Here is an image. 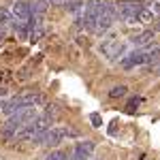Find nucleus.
<instances>
[{
	"instance_id": "obj_10",
	"label": "nucleus",
	"mask_w": 160,
	"mask_h": 160,
	"mask_svg": "<svg viewBox=\"0 0 160 160\" xmlns=\"http://www.w3.org/2000/svg\"><path fill=\"white\" fill-rule=\"evenodd\" d=\"M47 0H34L32 4H30V9H32V15H37V17H43L45 11H47Z\"/></svg>"
},
{
	"instance_id": "obj_7",
	"label": "nucleus",
	"mask_w": 160,
	"mask_h": 160,
	"mask_svg": "<svg viewBox=\"0 0 160 160\" xmlns=\"http://www.w3.org/2000/svg\"><path fill=\"white\" fill-rule=\"evenodd\" d=\"M94 141H79L77 145H75L73 154H71V160H90L92 158V154H94Z\"/></svg>"
},
{
	"instance_id": "obj_18",
	"label": "nucleus",
	"mask_w": 160,
	"mask_h": 160,
	"mask_svg": "<svg viewBox=\"0 0 160 160\" xmlns=\"http://www.w3.org/2000/svg\"><path fill=\"white\" fill-rule=\"evenodd\" d=\"M137 105H139V98H132L130 102H128V111H132V109L137 107Z\"/></svg>"
},
{
	"instance_id": "obj_14",
	"label": "nucleus",
	"mask_w": 160,
	"mask_h": 160,
	"mask_svg": "<svg viewBox=\"0 0 160 160\" xmlns=\"http://www.w3.org/2000/svg\"><path fill=\"white\" fill-rule=\"evenodd\" d=\"M149 11H152V15L160 17V0H154V2L149 4Z\"/></svg>"
},
{
	"instance_id": "obj_9",
	"label": "nucleus",
	"mask_w": 160,
	"mask_h": 160,
	"mask_svg": "<svg viewBox=\"0 0 160 160\" xmlns=\"http://www.w3.org/2000/svg\"><path fill=\"white\" fill-rule=\"evenodd\" d=\"M130 41H132V45H135L137 49H145V47H149L154 43V32L152 30H143V32L135 34Z\"/></svg>"
},
{
	"instance_id": "obj_2",
	"label": "nucleus",
	"mask_w": 160,
	"mask_h": 160,
	"mask_svg": "<svg viewBox=\"0 0 160 160\" xmlns=\"http://www.w3.org/2000/svg\"><path fill=\"white\" fill-rule=\"evenodd\" d=\"M118 19V9H115V2H102L100 7V13H98V19H96V26H94V32H107L113 22Z\"/></svg>"
},
{
	"instance_id": "obj_19",
	"label": "nucleus",
	"mask_w": 160,
	"mask_h": 160,
	"mask_svg": "<svg viewBox=\"0 0 160 160\" xmlns=\"http://www.w3.org/2000/svg\"><path fill=\"white\" fill-rule=\"evenodd\" d=\"M9 96V90L7 88H0V98H7Z\"/></svg>"
},
{
	"instance_id": "obj_8",
	"label": "nucleus",
	"mask_w": 160,
	"mask_h": 160,
	"mask_svg": "<svg viewBox=\"0 0 160 160\" xmlns=\"http://www.w3.org/2000/svg\"><path fill=\"white\" fill-rule=\"evenodd\" d=\"M100 51H102L107 58H111V60H118V58H122L124 47H122L120 41H115V38H107V41L100 45Z\"/></svg>"
},
{
	"instance_id": "obj_11",
	"label": "nucleus",
	"mask_w": 160,
	"mask_h": 160,
	"mask_svg": "<svg viewBox=\"0 0 160 160\" xmlns=\"http://www.w3.org/2000/svg\"><path fill=\"white\" fill-rule=\"evenodd\" d=\"M45 160H71V156L64 149H51L49 154L45 156Z\"/></svg>"
},
{
	"instance_id": "obj_1",
	"label": "nucleus",
	"mask_w": 160,
	"mask_h": 160,
	"mask_svg": "<svg viewBox=\"0 0 160 160\" xmlns=\"http://www.w3.org/2000/svg\"><path fill=\"white\" fill-rule=\"evenodd\" d=\"M115 9H118V19H122L126 24H135L139 13L145 7L139 0H120V2H115Z\"/></svg>"
},
{
	"instance_id": "obj_12",
	"label": "nucleus",
	"mask_w": 160,
	"mask_h": 160,
	"mask_svg": "<svg viewBox=\"0 0 160 160\" xmlns=\"http://www.w3.org/2000/svg\"><path fill=\"white\" fill-rule=\"evenodd\" d=\"M126 92H128V88H126V86H113L109 90V98H124Z\"/></svg>"
},
{
	"instance_id": "obj_17",
	"label": "nucleus",
	"mask_w": 160,
	"mask_h": 160,
	"mask_svg": "<svg viewBox=\"0 0 160 160\" xmlns=\"http://www.w3.org/2000/svg\"><path fill=\"white\" fill-rule=\"evenodd\" d=\"M4 38H7V26L0 24V41H4Z\"/></svg>"
},
{
	"instance_id": "obj_6",
	"label": "nucleus",
	"mask_w": 160,
	"mask_h": 160,
	"mask_svg": "<svg viewBox=\"0 0 160 160\" xmlns=\"http://www.w3.org/2000/svg\"><path fill=\"white\" fill-rule=\"evenodd\" d=\"M64 137H66V128L51 126L49 130L45 132V137H43V143H41V145H45V148H58L62 141H64Z\"/></svg>"
},
{
	"instance_id": "obj_16",
	"label": "nucleus",
	"mask_w": 160,
	"mask_h": 160,
	"mask_svg": "<svg viewBox=\"0 0 160 160\" xmlns=\"http://www.w3.org/2000/svg\"><path fill=\"white\" fill-rule=\"evenodd\" d=\"M90 120H92V124H94L96 128H98L100 124H102V122H100V115H98V113H92V115H90Z\"/></svg>"
},
{
	"instance_id": "obj_4",
	"label": "nucleus",
	"mask_w": 160,
	"mask_h": 160,
	"mask_svg": "<svg viewBox=\"0 0 160 160\" xmlns=\"http://www.w3.org/2000/svg\"><path fill=\"white\" fill-rule=\"evenodd\" d=\"M30 17H32V9H30V4H28V2L17 0V2L11 7V19H13V24H28V22H30Z\"/></svg>"
},
{
	"instance_id": "obj_5",
	"label": "nucleus",
	"mask_w": 160,
	"mask_h": 160,
	"mask_svg": "<svg viewBox=\"0 0 160 160\" xmlns=\"http://www.w3.org/2000/svg\"><path fill=\"white\" fill-rule=\"evenodd\" d=\"M143 64H149V53L145 49H137L122 60L124 68H135V66H143Z\"/></svg>"
},
{
	"instance_id": "obj_20",
	"label": "nucleus",
	"mask_w": 160,
	"mask_h": 160,
	"mask_svg": "<svg viewBox=\"0 0 160 160\" xmlns=\"http://www.w3.org/2000/svg\"><path fill=\"white\" fill-rule=\"evenodd\" d=\"M154 32H160V22H156V24H154Z\"/></svg>"
},
{
	"instance_id": "obj_13",
	"label": "nucleus",
	"mask_w": 160,
	"mask_h": 160,
	"mask_svg": "<svg viewBox=\"0 0 160 160\" xmlns=\"http://www.w3.org/2000/svg\"><path fill=\"white\" fill-rule=\"evenodd\" d=\"M137 22H139V24H149V22H154V15H152V11H149V9H143V11L139 13Z\"/></svg>"
},
{
	"instance_id": "obj_15",
	"label": "nucleus",
	"mask_w": 160,
	"mask_h": 160,
	"mask_svg": "<svg viewBox=\"0 0 160 160\" xmlns=\"http://www.w3.org/2000/svg\"><path fill=\"white\" fill-rule=\"evenodd\" d=\"M49 7H66V0H47Z\"/></svg>"
},
{
	"instance_id": "obj_21",
	"label": "nucleus",
	"mask_w": 160,
	"mask_h": 160,
	"mask_svg": "<svg viewBox=\"0 0 160 160\" xmlns=\"http://www.w3.org/2000/svg\"><path fill=\"white\" fill-rule=\"evenodd\" d=\"M0 107H4V105H2V102H0Z\"/></svg>"
},
{
	"instance_id": "obj_3",
	"label": "nucleus",
	"mask_w": 160,
	"mask_h": 160,
	"mask_svg": "<svg viewBox=\"0 0 160 160\" xmlns=\"http://www.w3.org/2000/svg\"><path fill=\"white\" fill-rule=\"evenodd\" d=\"M83 7H86V11H83V17H81V26H83L86 30H92V32H94V26H96V19H98L102 2H100V0H88Z\"/></svg>"
}]
</instances>
